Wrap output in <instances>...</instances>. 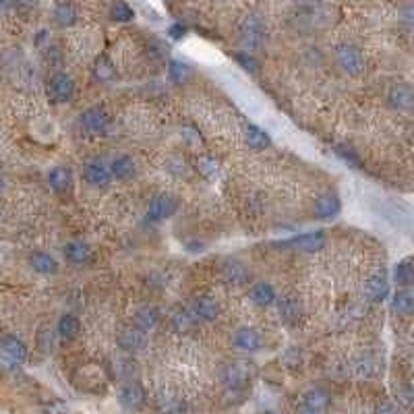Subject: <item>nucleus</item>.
<instances>
[{
  "instance_id": "nucleus-41",
  "label": "nucleus",
  "mask_w": 414,
  "mask_h": 414,
  "mask_svg": "<svg viewBox=\"0 0 414 414\" xmlns=\"http://www.w3.org/2000/svg\"><path fill=\"white\" fill-rule=\"evenodd\" d=\"M172 164H176V166H166L170 172H174L176 176H187V164H185V160H179V157H172Z\"/></svg>"
},
{
  "instance_id": "nucleus-6",
  "label": "nucleus",
  "mask_w": 414,
  "mask_h": 414,
  "mask_svg": "<svg viewBox=\"0 0 414 414\" xmlns=\"http://www.w3.org/2000/svg\"><path fill=\"white\" fill-rule=\"evenodd\" d=\"M336 63L338 67L348 73V75H358L365 69V56L361 52V48L352 46V44H342L336 50Z\"/></svg>"
},
{
  "instance_id": "nucleus-3",
  "label": "nucleus",
  "mask_w": 414,
  "mask_h": 414,
  "mask_svg": "<svg viewBox=\"0 0 414 414\" xmlns=\"http://www.w3.org/2000/svg\"><path fill=\"white\" fill-rule=\"evenodd\" d=\"M79 122H81V129L87 135H93V137L108 135V131H110V114L106 112L104 108H100V106L87 108L85 112L81 114Z\"/></svg>"
},
{
  "instance_id": "nucleus-33",
  "label": "nucleus",
  "mask_w": 414,
  "mask_h": 414,
  "mask_svg": "<svg viewBox=\"0 0 414 414\" xmlns=\"http://www.w3.org/2000/svg\"><path fill=\"white\" fill-rule=\"evenodd\" d=\"M394 280L400 288H410L414 282V267H413V259H404L400 264L396 265L394 269Z\"/></svg>"
},
{
  "instance_id": "nucleus-25",
  "label": "nucleus",
  "mask_w": 414,
  "mask_h": 414,
  "mask_svg": "<svg viewBox=\"0 0 414 414\" xmlns=\"http://www.w3.org/2000/svg\"><path fill=\"white\" fill-rule=\"evenodd\" d=\"M30 265L34 271H38L41 276H54L58 271V261L52 255L41 253V251H36L30 255Z\"/></svg>"
},
{
  "instance_id": "nucleus-21",
  "label": "nucleus",
  "mask_w": 414,
  "mask_h": 414,
  "mask_svg": "<svg viewBox=\"0 0 414 414\" xmlns=\"http://www.w3.org/2000/svg\"><path fill=\"white\" fill-rule=\"evenodd\" d=\"M0 352L4 356H8L11 361H15V363H23L27 358V346H25V342H21V339L15 338V336H2L0 338Z\"/></svg>"
},
{
  "instance_id": "nucleus-28",
  "label": "nucleus",
  "mask_w": 414,
  "mask_h": 414,
  "mask_svg": "<svg viewBox=\"0 0 414 414\" xmlns=\"http://www.w3.org/2000/svg\"><path fill=\"white\" fill-rule=\"evenodd\" d=\"M245 139H247V145L253 151H264L265 148H269V143H271L269 135L265 133L261 127H257V124H249V127H247Z\"/></svg>"
},
{
  "instance_id": "nucleus-46",
  "label": "nucleus",
  "mask_w": 414,
  "mask_h": 414,
  "mask_svg": "<svg viewBox=\"0 0 414 414\" xmlns=\"http://www.w3.org/2000/svg\"><path fill=\"white\" fill-rule=\"evenodd\" d=\"M2 190H4V181L0 179V193H2Z\"/></svg>"
},
{
  "instance_id": "nucleus-13",
  "label": "nucleus",
  "mask_w": 414,
  "mask_h": 414,
  "mask_svg": "<svg viewBox=\"0 0 414 414\" xmlns=\"http://www.w3.org/2000/svg\"><path fill=\"white\" fill-rule=\"evenodd\" d=\"M190 311L197 317V321H216L220 317V304L216 302V299H212L207 295L193 299Z\"/></svg>"
},
{
  "instance_id": "nucleus-9",
  "label": "nucleus",
  "mask_w": 414,
  "mask_h": 414,
  "mask_svg": "<svg viewBox=\"0 0 414 414\" xmlns=\"http://www.w3.org/2000/svg\"><path fill=\"white\" fill-rule=\"evenodd\" d=\"M118 402H120V406L122 408H127V410H141L143 406H145V392H143V387L139 385V383H135V381H129V383H124L122 387H120V392H118Z\"/></svg>"
},
{
  "instance_id": "nucleus-32",
  "label": "nucleus",
  "mask_w": 414,
  "mask_h": 414,
  "mask_svg": "<svg viewBox=\"0 0 414 414\" xmlns=\"http://www.w3.org/2000/svg\"><path fill=\"white\" fill-rule=\"evenodd\" d=\"M54 19H56V23H58L60 27H71V25H75L77 23L79 13H77V8L73 4L63 2V4H56V8H54Z\"/></svg>"
},
{
  "instance_id": "nucleus-5",
  "label": "nucleus",
  "mask_w": 414,
  "mask_h": 414,
  "mask_svg": "<svg viewBox=\"0 0 414 414\" xmlns=\"http://www.w3.org/2000/svg\"><path fill=\"white\" fill-rule=\"evenodd\" d=\"M181 201L176 195L172 193H160L151 199L150 207H148V218L151 222H164L168 218H172L179 209Z\"/></svg>"
},
{
  "instance_id": "nucleus-36",
  "label": "nucleus",
  "mask_w": 414,
  "mask_h": 414,
  "mask_svg": "<svg viewBox=\"0 0 414 414\" xmlns=\"http://www.w3.org/2000/svg\"><path fill=\"white\" fill-rule=\"evenodd\" d=\"M190 75V69H188V65L185 63H181V60H170V65H168V77L174 81V83H185Z\"/></svg>"
},
{
  "instance_id": "nucleus-22",
  "label": "nucleus",
  "mask_w": 414,
  "mask_h": 414,
  "mask_svg": "<svg viewBox=\"0 0 414 414\" xmlns=\"http://www.w3.org/2000/svg\"><path fill=\"white\" fill-rule=\"evenodd\" d=\"M108 166H110L112 179L116 181H129L137 174V166H135L133 157H129V155H116Z\"/></svg>"
},
{
  "instance_id": "nucleus-4",
  "label": "nucleus",
  "mask_w": 414,
  "mask_h": 414,
  "mask_svg": "<svg viewBox=\"0 0 414 414\" xmlns=\"http://www.w3.org/2000/svg\"><path fill=\"white\" fill-rule=\"evenodd\" d=\"M75 96V81L73 77L58 71L54 75L50 77L48 81V98L54 102V104H67L71 102Z\"/></svg>"
},
{
  "instance_id": "nucleus-31",
  "label": "nucleus",
  "mask_w": 414,
  "mask_h": 414,
  "mask_svg": "<svg viewBox=\"0 0 414 414\" xmlns=\"http://www.w3.org/2000/svg\"><path fill=\"white\" fill-rule=\"evenodd\" d=\"M197 323H199V321H197V317L193 315L190 309H179V311L172 315V328H174L179 334H187V332H190Z\"/></svg>"
},
{
  "instance_id": "nucleus-35",
  "label": "nucleus",
  "mask_w": 414,
  "mask_h": 414,
  "mask_svg": "<svg viewBox=\"0 0 414 414\" xmlns=\"http://www.w3.org/2000/svg\"><path fill=\"white\" fill-rule=\"evenodd\" d=\"M58 346V334L52 328H44L38 334V348L44 354H52Z\"/></svg>"
},
{
  "instance_id": "nucleus-40",
  "label": "nucleus",
  "mask_w": 414,
  "mask_h": 414,
  "mask_svg": "<svg viewBox=\"0 0 414 414\" xmlns=\"http://www.w3.org/2000/svg\"><path fill=\"white\" fill-rule=\"evenodd\" d=\"M336 153H338L339 157L344 160V162H348V164H354V166H358L361 164V160H358V155L354 153L352 148H346V145H338L336 148Z\"/></svg>"
},
{
  "instance_id": "nucleus-14",
  "label": "nucleus",
  "mask_w": 414,
  "mask_h": 414,
  "mask_svg": "<svg viewBox=\"0 0 414 414\" xmlns=\"http://www.w3.org/2000/svg\"><path fill=\"white\" fill-rule=\"evenodd\" d=\"M118 344H120V348H122L124 352L135 354V352L145 350V346H148V334L139 332L137 328H127V330L120 332Z\"/></svg>"
},
{
  "instance_id": "nucleus-12",
  "label": "nucleus",
  "mask_w": 414,
  "mask_h": 414,
  "mask_svg": "<svg viewBox=\"0 0 414 414\" xmlns=\"http://www.w3.org/2000/svg\"><path fill=\"white\" fill-rule=\"evenodd\" d=\"M342 209V203H339V197L332 190H325L321 193L317 199H315V216L321 218V220H332L336 218Z\"/></svg>"
},
{
  "instance_id": "nucleus-17",
  "label": "nucleus",
  "mask_w": 414,
  "mask_h": 414,
  "mask_svg": "<svg viewBox=\"0 0 414 414\" xmlns=\"http://www.w3.org/2000/svg\"><path fill=\"white\" fill-rule=\"evenodd\" d=\"M330 406V394L321 387H313L309 389L304 396H302V406L304 410H311V413L317 414H325Z\"/></svg>"
},
{
  "instance_id": "nucleus-10",
  "label": "nucleus",
  "mask_w": 414,
  "mask_h": 414,
  "mask_svg": "<svg viewBox=\"0 0 414 414\" xmlns=\"http://www.w3.org/2000/svg\"><path fill=\"white\" fill-rule=\"evenodd\" d=\"M365 295L369 297V301L373 302H381L387 299L389 282H387V273L383 269H377L369 276V280L365 282Z\"/></svg>"
},
{
  "instance_id": "nucleus-29",
  "label": "nucleus",
  "mask_w": 414,
  "mask_h": 414,
  "mask_svg": "<svg viewBox=\"0 0 414 414\" xmlns=\"http://www.w3.org/2000/svg\"><path fill=\"white\" fill-rule=\"evenodd\" d=\"M93 77L100 83H110L116 79V67L112 65V60L106 54H100L93 63Z\"/></svg>"
},
{
  "instance_id": "nucleus-27",
  "label": "nucleus",
  "mask_w": 414,
  "mask_h": 414,
  "mask_svg": "<svg viewBox=\"0 0 414 414\" xmlns=\"http://www.w3.org/2000/svg\"><path fill=\"white\" fill-rule=\"evenodd\" d=\"M251 301L255 302L257 306H271V304H276L278 301V297H276V290H273V286L271 284H267V282H257L253 288H251Z\"/></svg>"
},
{
  "instance_id": "nucleus-42",
  "label": "nucleus",
  "mask_w": 414,
  "mask_h": 414,
  "mask_svg": "<svg viewBox=\"0 0 414 414\" xmlns=\"http://www.w3.org/2000/svg\"><path fill=\"white\" fill-rule=\"evenodd\" d=\"M375 414H404L396 404H392V402H383V404H379L375 408Z\"/></svg>"
},
{
  "instance_id": "nucleus-43",
  "label": "nucleus",
  "mask_w": 414,
  "mask_h": 414,
  "mask_svg": "<svg viewBox=\"0 0 414 414\" xmlns=\"http://www.w3.org/2000/svg\"><path fill=\"white\" fill-rule=\"evenodd\" d=\"M185 32H187V30H185L181 23H176V25H172V27H170V36H172L174 39L183 38V36H185Z\"/></svg>"
},
{
  "instance_id": "nucleus-44",
  "label": "nucleus",
  "mask_w": 414,
  "mask_h": 414,
  "mask_svg": "<svg viewBox=\"0 0 414 414\" xmlns=\"http://www.w3.org/2000/svg\"><path fill=\"white\" fill-rule=\"evenodd\" d=\"M4 261H6V249H4V247H0V267L4 265Z\"/></svg>"
},
{
  "instance_id": "nucleus-16",
  "label": "nucleus",
  "mask_w": 414,
  "mask_h": 414,
  "mask_svg": "<svg viewBox=\"0 0 414 414\" xmlns=\"http://www.w3.org/2000/svg\"><path fill=\"white\" fill-rule=\"evenodd\" d=\"M155 408L160 414H185L187 413V402L172 392H162L155 398Z\"/></svg>"
},
{
  "instance_id": "nucleus-7",
  "label": "nucleus",
  "mask_w": 414,
  "mask_h": 414,
  "mask_svg": "<svg viewBox=\"0 0 414 414\" xmlns=\"http://www.w3.org/2000/svg\"><path fill=\"white\" fill-rule=\"evenodd\" d=\"M282 247L290 249V251H301V253H315L325 247V234L323 232H304V234L284 240Z\"/></svg>"
},
{
  "instance_id": "nucleus-23",
  "label": "nucleus",
  "mask_w": 414,
  "mask_h": 414,
  "mask_svg": "<svg viewBox=\"0 0 414 414\" xmlns=\"http://www.w3.org/2000/svg\"><path fill=\"white\" fill-rule=\"evenodd\" d=\"M222 278L226 280L228 284L242 286V284H247L251 280V273L240 261H226V264L222 265Z\"/></svg>"
},
{
  "instance_id": "nucleus-39",
  "label": "nucleus",
  "mask_w": 414,
  "mask_h": 414,
  "mask_svg": "<svg viewBox=\"0 0 414 414\" xmlns=\"http://www.w3.org/2000/svg\"><path fill=\"white\" fill-rule=\"evenodd\" d=\"M236 60H238V65H240L245 71H249V73H257V71H259L257 58H255L253 54H249V52H238V54H236Z\"/></svg>"
},
{
  "instance_id": "nucleus-24",
  "label": "nucleus",
  "mask_w": 414,
  "mask_h": 414,
  "mask_svg": "<svg viewBox=\"0 0 414 414\" xmlns=\"http://www.w3.org/2000/svg\"><path fill=\"white\" fill-rule=\"evenodd\" d=\"M71 181H73V172H71V168H67V166H56V168H52L50 174H48V185H50V188H52L54 193H65V190H69Z\"/></svg>"
},
{
  "instance_id": "nucleus-8",
  "label": "nucleus",
  "mask_w": 414,
  "mask_h": 414,
  "mask_svg": "<svg viewBox=\"0 0 414 414\" xmlns=\"http://www.w3.org/2000/svg\"><path fill=\"white\" fill-rule=\"evenodd\" d=\"M83 179H85V183L89 187H108L112 183V174H110L108 162L106 160H91L83 168Z\"/></svg>"
},
{
  "instance_id": "nucleus-37",
  "label": "nucleus",
  "mask_w": 414,
  "mask_h": 414,
  "mask_svg": "<svg viewBox=\"0 0 414 414\" xmlns=\"http://www.w3.org/2000/svg\"><path fill=\"white\" fill-rule=\"evenodd\" d=\"M197 170L205 176V179H216L220 172V164L214 157H199L197 160Z\"/></svg>"
},
{
  "instance_id": "nucleus-26",
  "label": "nucleus",
  "mask_w": 414,
  "mask_h": 414,
  "mask_svg": "<svg viewBox=\"0 0 414 414\" xmlns=\"http://www.w3.org/2000/svg\"><path fill=\"white\" fill-rule=\"evenodd\" d=\"M414 309V295L410 288H398V292L394 295V299H392V311L396 313V315H402V317H406V315H410Z\"/></svg>"
},
{
  "instance_id": "nucleus-38",
  "label": "nucleus",
  "mask_w": 414,
  "mask_h": 414,
  "mask_svg": "<svg viewBox=\"0 0 414 414\" xmlns=\"http://www.w3.org/2000/svg\"><path fill=\"white\" fill-rule=\"evenodd\" d=\"M110 17H112L114 21L127 23V21H131L135 17V13H133V8L127 2H114L112 6H110Z\"/></svg>"
},
{
  "instance_id": "nucleus-15",
  "label": "nucleus",
  "mask_w": 414,
  "mask_h": 414,
  "mask_svg": "<svg viewBox=\"0 0 414 414\" xmlns=\"http://www.w3.org/2000/svg\"><path fill=\"white\" fill-rule=\"evenodd\" d=\"M232 344H234L238 350H245V352H257V350H261L264 339H261V336H259V332H257V330H253V328H240V330L234 334Z\"/></svg>"
},
{
  "instance_id": "nucleus-45",
  "label": "nucleus",
  "mask_w": 414,
  "mask_h": 414,
  "mask_svg": "<svg viewBox=\"0 0 414 414\" xmlns=\"http://www.w3.org/2000/svg\"><path fill=\"white\" fill-rule=\"evenodd\" d=\"M299 414H317V413H311V410H304V408H301V410H299Z\"/></svg>"
},
{
  "instance_id": "nucleus-30",
  "label": "nucleus",
  "mask_w": 414,
  "mask_h": 414,
  "mask_svg": "<svg viewBox=\"0 0 414 414\" xmlns=\"http://www.w3.org/2000/svg\"><path fill=\"white\" fill-rule=\"evenodd\" d=\"M81 332V323L77 319L75 315L71 313H65L60 319H58V325H56V334L63 339H75Z\"/></svg>"
},
{
  "instance_id": "nucleus-34",
  "label": "nucleus",
  "mask_w": 414,
  "mask_h": 414,
  "mask_svg": "<svg viewBox=\"0 0 414 414\" xmlns=\"http://www.w3.org/2000/svg\"><path fill=\"white\" fill-rule=\"evenodd\" d=\"M350 369H352L354 375L361 377V379H369V377L377 375V363L371 356H358V358H354L352 365H350Z\"/></svg>"
},
{
  "instance_id": "nucleus-11",
  "label": "nucleus",
  "mask_w": 414,
  "mask_h": 414,
  "mask_svg": "<svg viewBox=\"0 0 414 414\" xmlns=\"http://www.w3.org/2000/svg\"><path fill=\"white\" fill-rule=\"evenodd\" d=\"M387 100H389V104H392L394 108H398V110H410L414 104L413 85H410V83H404V81L394 83V85L389 87V91H387Z\"/></svg>"
},
{
  "instance_id": "nucleus-19",
  "label": "nucleus",
  "mask_w": 414,
  "mask_h": 414,
  "mask_svg": "<svg viewBox=\"0 0 414 414\" xmlns=\"http://www.w3.org/2000/svg\"><path fill=\"white\" fill-rule=\"evenodd\" d=\"M276 302H278L280 317L286 323H299V319H301L302 315V304L295 295H284L282 299H278Z\"/></svg>"
},
{
  "instance_id": "nucleus-18",
  "label": "nucleus",
  "mask_w": 414,
  "mask_h": 414,
  "mask_svg": "<svg viewBox=\"0 0 414 414\" xmlns=\"http://www.w3.org/2000/svg\"><path fill=\"white\" fill-rule=\"evenodd\" d=\"M65 259L73 265H85L93 259V251L87 242L83 240H71L65 247Z\"/></svg>"
},
{
  "instance_id": "nucleus-20",
  "label": "nucleus",
  "mask_w": 414,
  "mask_h": 414,
  "mask_svg": "<svg viewBox=\"0 0 414 414\" xmlns=\"http://www.w3.org/2000/svg\"><path fill=\"white\" fill-rule=\"evenodd\" d=\"M160 309L157 306H141L137 313H135V317H133V328H137L139 332H143V334H148L151 330H155V325L160 323Z\"/></svg>"
},
{
  "instance_id": "nucleus-2",
  "label": "nucleus",
  "mask_w": 414,
  "mask_h": 414,
  "mask_svg": "<svg viewBox=\"0 0 414 414\" xmlns=\"http://www.w3.org/2000/svg\"><path fill=\"white\" fill-rule=\"evenodd\" d=\"M253 377V367L247 361H236L228 363L222 369V383L228 392H242Z\"/></svg>"
},
{
  "instance_id": "nucleus-1",
  "label": "nucleus",
  "mask_w": 414,
  "mask_h": 414,
  "mask_svg": "<svg viewBox=\"0 0 414 414\" xmlns=\"http://www.w3.org/2000/svg\"><path fill=\"white\" fill-rule=\"evenodd\" d=\"M238 38H240L245 52L251 54L255 50H261L267 44V38H269V30H267L264 17L257 15V13L245 15L242 21L238 23Z\"/></svg>"
}]
</instances>
